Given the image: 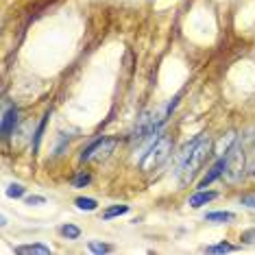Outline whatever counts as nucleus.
<instances>
[{
  "label": "nucleus",
  "mask_w": 255,
  "mask_h": 255,
  "mask_svg": "<svg viewBox=\"0 0 255 255\" xmlns=\"http://www.w3.org/2000/svg\"><path fill=\"white\" fill-rule=\"evenodd\" d=\"M210 148H212L210 135H199L194 142L185 144L181 157H179V181H181V185H188L196 177L199 168L210 155Z\"/></svg>",
  "instance_id": "1"
},
{
  "label": "nucleus",
  "mask_w": 255,
  "mask_h": 255,
  "mask_svg": "<svg viewBox=\"0 0 255 255\" xmlns=\"http://www.w3.org/2000/svg\"><path fill=\"white\" fill-rule=\"evenodd\" d=\"M170 153H172V140L168 135H159L157 140L150 144V148L144 153V157L140 159V168L144 172L155 170V168H159L170 157Z\"/></svg>",
  "instance_id": "2"
},
{
  "label": "nucleus",
  "mask_w": 255,
  "mask_h": 255,
  "mask_svg": "<svg viewBox=\"0 0 255 255\" xmlns=\"http://www.w3.org/2000/svg\"><path fill=\"white\" fill-rule=\"evenodd\" d=\"M245 148L238 144V146H234L229 150L227 155V170H225V177H227L229 183H236L240 181L242 175H245Z\"/></svg>",
  "instance_id": "3"
},
{
  "label": "nucleus",
  "mask_w": 255,
  "mask_h": 255,
  "mask_svg": "<svg viewBox=\"0 0 255 255\" xmlns=\"http://www.w3.org/2000/svg\"><path fill=\"white\" fill-rule=\"evenodd\" d=\"M116 148V140L112 137H98L94 144H90L88 148L81 153V161H90V159H105L109 153Z\"/></svg>",
  "instance_id": "4"
},
{
  "label": "nucleus",
  "mask_w": 255,
  "mask_h": 255,
  "mask_svg": "<svg viewBox=\"0 0 255 255\" xmlns=\"http://www.w3.org/2000/svg\"><path fill=\"white\" fill-rule=\"evenodd\" d=\"M225 170H227V155H225V157H218V161L212 166V170L207 172V175L199 181V190H205L207 185L214 183L218 177H223V175H225Z\"/></svg>",
  "instance_id": "5"
},
{
  "label": "nucleus",
  "mask_w": 255,
  "mask_h": 255,
  "mask_svg": "<svg viewBox=\"0 0 255 255\" xmlns=\"http://www.w3.org/2000/svg\"><path fill=\"white\" fill-rule=\"evenodd\" d=\"M15 127H18V107L11 105L2 114V137H9L11 131H15Z\"/></svg>",
  "instance_id": "6"
},
{
  "label": "nucleus",
  "mask_w": 255,
  "mask_h": 255,
  "mask_svg": "<svg viewBox=\"0 0 255 255\" xmlns=\"http://www.w3.org/2000/svg\"><path fill=\"white\" fill-rule=\"evenodd\" d=\"M18 255H48L53 253V249L46 247V245H22L13 249Z\"/></svg>",
  "instance_id": "7"
},
{
  "label": "nucleus",
  "mask_w": 255,
  "mask_h": 255,
  "mask_svg": "<svg viewBox=\"0 0 255 255\" xmlns=\"http://www.w3.org/2000/svg\"><path fill=\"white\" fill-rule=\"evenodd\" d=\"M218 199V192H210V190H199L196 194L190 196V207H201V205H207L210 201Z\"/></svg>",
  "instance_id": "8"
},
{
  "label": "nucleus",
  "mask_w": 255,
  "mask_h": 255,
  "mask_svg": "<svg viewBox=\"0 0 255 255\" xmlns=\"http://www.w3.org/2000/svg\"><path fill=\"white\" fill-rule=\"evenodd\" d=\"M234 146H236V133L229 131L227 135H225L223 140L216 144V155H218V157H225V155H229V150Z\"/></svg>",
  "instance_id": "9"
},
{
  "label": "nucleus",
  "mask_w": 255,
  "mask_h": 255,
  "mask_svg": "<svg viewBox=\"0 0 255 255\" xmlns=\"http://www.w3.org/2000/svg\"><path fill=\"white\" fill-rule=\"evenodd\" d=\"M234 218H236V214H231V212H212V214H207L205 216L207 223H216V225L231 223Z\"/></svg>",
  "instance_id": "10"
},
{
  "label": "nucleus",
  "mask_w": 255,
  "mask_h": 255,
  "mask_svg": "<svg viewBox=\"0 0 255 255\" xmlns=\"http://www.w3.org/2000/svg\"><path fill=\"white\" fill-rule=\"evenodd\" d=\"M48 116L50 114H44V118L39 120L37 129H35V137H33V153L39 150V144H42V135H44V129H46V123H48Z\"/></svg>",
  "instance_id": "11"
},
{
  "label": "nucleus",
  "mask_w": 255,
  "mask_h": 255,
  "mask_svg": "<svg viewBox=\"0 0 255 255\" xmlns=\"http://www.w3.org/2000/svg\"><path fill=\"white\" fill-rule=\"evenodd\" d=\"M74 205H77L81 212H94L98 207V203L94 199H90V196H79V199L74 201Z\"/></svg>",
  "instance_id": "12"
},
{
  "label": "nucleus",
  "mask_w": 255,
  "mask_h": 255,
  "mask_svg": "<svg viewBox=\"0 0 255 255\" xmlns=\"http://www.w3.org/2000/svg\"><path fill=\"white\" fill-rule=\"evenodd\" d=\"M129 212V205H112V207H107L105 212H103V218L105 220H112L116 216H123V214Z\"/></svg>",
  "instance_id": "13"
},
{
  "label": "nucleus",
  "mask_w": 255,
  "mask_h": 255,
  "mask_svg": "<svg viewBox=\"0 0 255 255\" xmlns=\"http://www.w3.org/2000/svg\"><path fill=\"white\" fill-rule=\"evenodd\" d=\"M59 234L63 238H68V240H79L81 229L77 227V225H63V227H59Z\"/></svg>",
  "instance_id": "14"
},
{
  "label": "nucleus",
  "mask_w": 255,
  "mask_h": 255,
  "mask_svg": "<svg viewBox=\"0 0 255 255\" xmlns=\"http://www.w3.org/2000/svg\"><path fill=\"white\" fill-rule=\"evenodd\" d=\"M90 251L92 253H96V255H103V253H109V251H114V247L112 245H105V242H96V240H90Z\"/></svg>",
  "instance_id": "15"
},
{
  "label": "nucleus",
  "mask_w": 255,
  "mask_h": 255,
  "mask_svg": "<svg viewBox=\"0 0 255 255\" xmlns=\"http://www.w3.org/2000/svg\"><path fill=\"white\" fill-rule=\"evenodd\" d=\"M205 251H207V253H231V251H236V247H234V245H229V242H220V245L207 247Z\"/></svg>",
  "instance_id": "16"
},
{
  "label": "nucleus",
  "mask_w": 255,
  "mask_h": 255,
  "mask_svg": "<svg viewBox=\"0 0 255 255\" xmlns=\"http://www.w3.org/2000/svg\"><path fill=\"white\" fill-rule=\"evenodd\" d=\"M24 185H20V183H11L9 188H7V196H11V199H20V196H24Z\"/></svg>",
  "instance_id": "17"
},
{
  "label": "nucleus",
  "mask_w": 255,
  "mask_h": 255,
  "mask_svg": "<svg viewBox=\"0 0 255 255\" xmlns=\"http://www.w3.org/2000/svg\"><path fill=\"white\" fill-rule=\"evenodd\" d=\"M90 181H92V177L88 175V172H79V175L74 177L72 185L74 188H85V185H90Z\"/></svg>",
  "instance_id": "18"
},
{
  "label": "nucleus",
  "mask_w": 255,
  "mask_h": 255,
  "mask_svg": "<svg viewBox=\"0 0 255 255\" xmlns=\"http://www.w3.org/2000/svg\"><path fill=\"white\" fill-rule=\"evenodd\" d=\"M242 242H245V245H255V227L242 231Z\"/></svg>",
  "instance_id": "19"
},
{
  "label": "nucleus",
  "mask_w": 255,
  "mask_h": 255,
  "mask_svg": "<svg viewBox=\"0 0 255 255\" xmlns=\"http://www.w3.org/2000/svg\"><path fill=\"white\" fill-rule=\"evenodd\" d=\"M26 203H28V205H44L46 199H44V196H28Z\"/></svg>",
  "instance_id": "20"
},
{
  "label": "nucleus",
  "mask_w": 255,
  "mask_h": 255,
  "mask_svg": "<svg viewBox=\"0 0 255 255\" xmlns=\"http://www.w3.org/2000/svg\"><path fill=\"white\" fill-rule=\"evenodd\" d=\"M242 203H245V205H249V207H255V196H245V199H242Z\"/></svg>",
  "instance_id": "21"
}]
</instances>
